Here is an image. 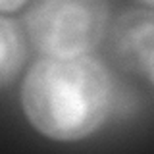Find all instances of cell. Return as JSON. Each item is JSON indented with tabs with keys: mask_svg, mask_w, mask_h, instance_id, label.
Returning a JSON list of instances; mask_svg holds the SVG:
<instances>
[{
	"mask_svg": "<svg viewBox=\"0 0 154 154\" xmlns=\"http://www.w3.org/2000/svg\"><path fill=\"white\" fill-rule=\"evenodd\" d=\"M27 122L52 141L93 135L112 108V79L93 56H42L21 83Z\"/></svg>",
	"mask_w": 154,
	"mask_h": 154,
	"instance_id": "1",
	"label": "cell"
},
{
	"mask_svg": "<svg viewBox=\"0 0 154 154\" xmlns=\"http://www.w3.org/2000/svg\"><path fill=\"white\" fill-rule=\"evenodd\" d=\"M108 0H31L23 29L42 56H85L108 25Z\"/></svg>",
	"mask_w": 154,
	"mask_h": 154,
	"instance_id": "2",
	"label": "cell"
},
{
	"mask_svg": "<svg viewBox=\"0 0 154 154\" xmlns=\"http://www.w3.org/2000/svg\"><path fill=\"white\" fill-rule=\"evenodd\" d=\"M110 45L125 71L146 77L154 69V8L125 10L112 27Z\"/></svg>",
	"mask_w": 154,
	"mask_h": 154,
	"instance_id": "3",
	"label": "cell"
},
{
	"mask_svg": "<svg viewBox=\"0 0 154 154\" xmlns=\"http://www.w3.org/2000/svg\"><path fill=\"white\" fill-rule=\"evenodd\" d=\"M25 29L4 14L0 17V85L6 87L16 79L25 62Z\"/></svg>",
	"mask_w": 154,
	"mask_h": 154,
	"instance_id": "4",
	"label": "cell"
},
{
	"mask_svg": "<svg viewBox=\"0 0 154 154\" xmlns=\"http://www.w3.org/2000/svg\"><path fill=\"white\" fill-rule=\"evenodd\" d=\"M29 0H0V10L2 14H10V12H16L21 6H25Z\"/></svg>",
	"mask_w": 154,
	"mask_h": 154,
	"instance_id": "5",
	"label": "cell"
},
{
	"mask_svg": "<svg viewBox=\"0 0 154 154\" xmlns=\"http://www.w3.org/2000/svg\"><path fill=\"white\" fill-rule=\"evenodd\" d=\"M146 79H148V81H150V83L154 85V69L150 71V73H148V77H146Z\"/></svg>",
	"mask_w": 154,
	"mask_h": 154,
	"instance_id": "6",
	"label": "cell"
},
{
	"mask_svg": "<svg viewBox=\"0 0 154 154\" xmlns=\"http://www.w3.org/2000/svg\"><path fill=\"white\" fill-rule=\"evenodd\" d=\"M141 2H144L146 6H150V8H154V0H141Z\"/></svg>",
	"mask_w": 154,
	"mask_h": 154,
	"instance_id": "7",
	"label": "cell"
}]
</instances>
